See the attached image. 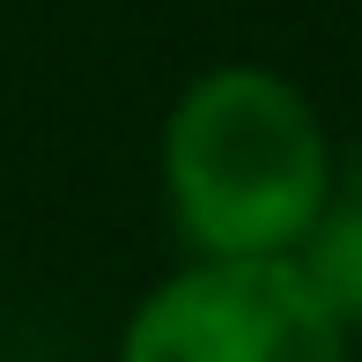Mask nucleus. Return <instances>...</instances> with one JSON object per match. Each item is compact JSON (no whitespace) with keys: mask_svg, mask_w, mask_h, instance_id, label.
Instances as JSON below:
<instances>
[{"mask_svg":"<svg viewBox=\"0 0 362 362\" xmlns=\"http://www.w3.org/2000/svg\"><path fill=\"white\" fill-rule=\"evenodd\" d=\"M296 267L318 288V303L333 310L348 333H362V156L333 163V192H325L310 237L296 244Z\"/></svg>","mask_w":362,"mask_h":362,"instance_id":"3","label":"nucleus"},{"mask_svg":"<svg viewBox=\"0 0 362 362\" xmlns=\"http://www.w3.org/2000/svg\"><path fill=\"white\" fill-rule=\"evenodd\" d=\"M119 362H355L296 259H185L126 310Z\"/></svg>","mask_w":362,"mask_h":362,"instance_id":"2","label":"nucleus"},{"mask_svg":"<svg viewBox=\"0 0 362 362\" xmlns=\"http://www.w3.org/2000/svg\"><path fill=\"white\" fill-rule=\"evenodd\" d=\"M333 163L318 104L259 59L200 67L156 134V185L185 259H296Z\"/></svg>","mask_w":362,"mask_h":362,"instance_id":"1","label":"nucleus"}]
</instances>
